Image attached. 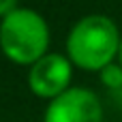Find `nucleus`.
<instances>
[{"label":"nucleus","instance_id":"nucleus-5","mask_svg":"<svg viewBox=\"0 0 122 122\" xmlns=\"http://www.w3.org/2000/svg\"><path fill=\"white\" fill-rule=\"evenodd\" d=\"M103 86H107L109 90H122V66L120 64H107L103 71H99Z\"/></svg>","mask_w":122,"mask_h":122},{"label":"nucleus","instance_id":"nucleus-1","mask_svg":"<svg viewBox=\"0 0 122 122\" xmlns=\"http://www.w3.org/2000/svg\"><path fill=\"white\" fill-rule=\"evenodd\" d=\"M118 26L105 15L81 17L66 36L69 60L84 71H103L120 51Z\"/></svg>","mask_w":122,"mask_h":122},{"label":"nucleus","instance_id":"nucleus-3","mask_svg":"<svg viewBox=\"0 0 122 122\" xmlns=\"http://www.w3.org/2000/svg\"><path fill=\"white\" fill-rule=\"evenodd\" d=\"M43 122H103V107L92 90L69 88L49 101Z\"/></svg>","mask_w":122,"mask_h":122},{"label":"nucleus","instance_id":"nucleus-2","mask_svg":"<svg viewBox=\"0 0 122 122\" xmlns=\"http://www.w3.org/2000/svg\"><path fill=\"white\" fill-rule=\"evenodd\" d=\"M2 54L15 64L39 62L49 47V26L32 9H15L0 21Z\"/></svg>","mask_w":122,"mask_h":122},{"label":"nucleus","instance_id":"nucleus-6","mask_svg":"<svg viewBox=\"0 0 122 122\" xmlns=\"http://www.w3.org/2000/svg\"><path fill=\"white\" fill-rule=\"evenodd\" d=\"M17 6V0H0V19H4L9 13H13Z\"/></svg>","mask_w":122,"mask_h":122},{"label":"nucleus","instance_id":"nucleus-4","mask_svg":"<svg viewBox=\"0 0 122 122\" xmlns=\"http://www.w3.org/2000/svg\"><path fill=\"white\" fill-rule=\"evenodd\" d=\"M71 77L73 62L69 58H64L62 54H45L39 62L30 66L28 86L36 97L54 101L56 97L69 90Z\"/></svg>","mask_w":122,"mask_h":122},{"label":"nucleus","instance_id":"nucleus-7","mask_svg":"<svg viewBox=\"0 0 122 122\" xmlns=\"http://www.w3.org/2000/svg\"><path fill=\"white\" fill-rule=\"evenodd\" d=\"M118 64L122 66V43H120V51H118Z\"/></svg>","mask_w":122,"mask_h":122}]
</instances>
